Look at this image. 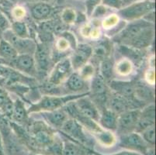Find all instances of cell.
Instances as JSON below:
<instances>
[{
    "label": "cell",
    "instance_id": "4fadbf2b",
    "mask_svg": "<svg viewBox=\"0 0 156 155\" xmlns=\"http://www.w3.org/2000/svg\"><path fill=\"white\" fill-rule=\"evenodd\" d=\"M119 145L120 147L132 151L138 152L142 155H144L149 147H153L147 144L142 138L141 135L136 132L120 136Z\"/></svg>",
    "mask_w": 156,
    "mask_h": 155
},
{
    "label": "cell",
    "instance_id": "5b68a950",
    "mask_svg": "<svg viewBox=\"0 0 156 155\" xmlns=\"http://www.w3.org/2000/svg\"><path fill=\"white\" fill-rule=\"evenodd\" d=\"M61 131L69 140L92 149L91 140L85 133L83 126L76 119L72 118L68 119L61 128Z\"/></svg>",
    "mask_w": 156,
    "mask_h": 155
},
{
    "label": "cell",
    "instance_id": "5bb4252c",
    "mask_svg": "<svg viewBox=\"0 0 156 155\" xmlns=\"http://www.w3.org/2000/svg\"><path fill=\"white\" fill-rule=\"evenodd\" d=\"M155 123V106L153 103L147 105L140 111L138 120L136 125L135 132L141 133L147 128L154 126Z\"/></svg>",
    "mask_w": 156,
    "mask_h": 155
},
{
    "label": "cell",
    "instance_id": "74e56055",
    "mask_svg": "<svg viewBox=\"0 0 156 155\" xmlns=\"http://www.w3.org/2000/svg\"><path fill=\"white\" fill-rule=\"evenodd\" d=\"M145 79L147 84L153 85L154 84V69L147 70L145 74Z\"/></svg>",
    "mask_w": 156,
    "mask_h": 155
},
{
    "label": "cell",
    "instance_id": "d6986e66",
    "mask_svg": "<svg viewBox=\"0 0 156 155\" xmlns=\"http://www.w3.org/2000/svg\"><path fill=\"white\" fill-rule=\"evenodd\" d=\"M42 116L44 118L48 124L51 127L56 130H61L65 122L69 119V115L64 110V109H56L49 112H43Z\"/></svg>",
    "mask_w": 156,
    "mask_h": 155
},
{
    "label": "cell",
    "instance_id": "ab89813d",
    "mask_svg": "<svg viewBox=\"0 0 156 155\" xmlns=\"http://www.w3.org/2000/svg\"><path fill=\"white\" fill-rule=\"evenodd\" d=\"M110 155H142V154L138 153V152L127 150H123V151L118 152V153H113V154H110Z\"/></svg>",
    "mask_w": 156,
    "mask_h": 155
},
{
    "label": "cell",
    "instance_id": "8fae6325",
    "mask_svg": "<svg viewBox=\"0 0 156 155\" xmlns=\"http://www.w3.org/2000/svg\"><path fill=\"white\" fill-rule=\"evenodd\" d=\"M34 58L36 65L37 75V74L42 76L46 75L50 69L51 60H52L49 44L42 42L37 44Z\"/></svg>",
    "mask_w": 156,
    "mask_h": 155
},
{
    "label": "cell",
    "instance_id": "ffe728a7",
    "mask_svg": "<svg viewBox=\"0 0 156 155\" xmlns=\"http://www.w3.org/2000/svg\"><path fill=\"white\" fill-rule=\"evenodd\" d=\"M118 115L109 108H105L101 111L98 123L103 129L110 131H116Z\"/></svg>",
    "mask_w": 156,
    "mask_h": 155
},
{
    "label": "cell",
    "instance_id": "7c38bea8",
    "mask_svg": "<svg viewBox=\"0 0 156 155\" xmlns=\"http://www.w3.org/2000/svg\"><path fill=\"white\" fill-rule=\"evenodd\" d=\"M140 111V109H131L118 115L116 131L119 136L135 132Z\"/></svg>",
    "mask_w": 156,
    "mask_h": 155
},
{
    "label": "cell",
    "instance_id": "d590c367",
    "mask_svg": "<svg viewBox=\"0 0 156 155\" xmlns=\"http://www.w3.org/2000/svg\"><path fill=\"white\" fill-rule=\"evenodd\" d=\"M101 2L104 6H108L115 9H120L124 5L122 0H102Z\"/></svg>",
    "mask_w": 156,
    "mask_h": 155
},
{
    "label": "cell",
    "instance_id": "30bf717a",
    "mask_svg": "<svg viewBox=\"0 0 156 155\" xmlns=\"http://www.w3.org/2000/svg\"><path fill=\"white\" fill-rule=\"evenodd\" d=\"M5 41L9 43L16 51L18 55L34 53L37 48V44L29 38L18 37L12 32L11 30H7L2 34Z\"/></svg>",
    "mask_w": 156,
    "mask_h": 155
},
{
    "label": "cell",
    "instance_id": "d6a6232c",
    "mask_svg": "<svg viewBox=\"0 0 156 155\" xmlns=\"http://www.w3.org/2000/svg\"><path fill=\"white\" fill-rule=\"evenodd\" d=\"M119 23V16L116 14L110 15L106 17L102 22V26L105 30L113 29Z\"/></svg>",
    "mask_w": 156,
    "mask_h": 155
},
{
    "label": "cell",
    "instance_id": "52a82bcc",
    "mask_svg": "<svg viewBox=\"0 0 156 155\" xmlns=\"http://www.w3.org/2000/svg\"><path fill=\"white\" fill-rule=\"evenodd\" d=\"M107 105L109 109H111L117 115L131 109H139L144 106L142 102H139L138 100L127 99L115 92L109 95Z\"/></svg>",
    "mask_w": 156,
    "mask_h": 155
},
{
    "label": "cell",
    "instance_id": "f6af8a7d",
    "mask_svg": "<svg viewBox=\"0 0 156 155\" xmlns=\"http://www.w3.org/2000/svg\"><path fill=\"white\" fill-rule=\"evenodd\" d=\"M89 155H94V154H93V153H89Z\"/></svg>",
    "mask_w": 156,
    "mask_h": 155
},
{
    "label": "cell",
    "instance_id": "8d00e7d4",
    "mask_svg": "<svg viewBox=\"0 0 156 155\" xmlns=\"http://www.w3.org/2000/svg\"><path fill=\"white\" fill-rule=\"evenodd\" d=\"M12 15L16 20H21L26 15V11L23 7L16 6L12 9Z\"/></svg>",
    "mask_w": 156,
    "mask_h": 155
},
{
    "label": "cell",
    "instance_id": "ba28073f",
    "mask_svg": "<svg viewBox=\"0 0 156 155\" xmlns=\"http://www.w3.org/2000/svg\"><path fill=\"white\" fill-rule=\"evenodd\" d=\"M72 70L73 68L69 58H65L58 61L48 77V85L53 89L61 85L62 82L67 80L72 73Z\"/></svg>",
    "mask_w": 156,
    "mask_h": 155
},
{
    "label": "cell",
    "instance_id": "83f0119b",
    "mask_svg": "<svg viewBox=\"0 0 156 155\" xmlns=\"http://www.w3.org/2000/svg\"><path fill=\"white\" fill-rule=\"evenodd\" d=\"M116 72L118 75L121 76H127L132 73L134 70V65L130 60L126 58V59H122L117 62V64L115 66Z\"/></svg>",
    "mask_w": 156,
    "mask_h": 155
},
{
    "label": "cell",
    "instance_id": "60d3db41",
    "mask_svg": "<svg viewBox=\"0 0 156 155\" xmlns=\"http://www.w3.org/2000/svg\"><path fill=\"white\" fill-rule=\"evenodd\" d=\"M0 155H6L5 152V148H4L3 141H2V136L0 133Z\"/></svg>",
    "mask_w": 156,
    "mask_h": 155
},
{
    "label": "cell",
    "instance_id": "f35d334b",
    "mask_svg": "<svg viewBox=\"0 0 156 155\" xmlns=\"http://www.w3.org/2000/svg\"><path fill=\"white\" fill-rule=\"evenodd\" d=\"M93 28V26H92L91 24H86L82 27L81 30V33L85 37H89L90 36V33H91L92 30Z\"/></svg>",
    "mask_w": 156,
    "mask_h": 155
},
{
    "label": "cell",
    "instance_id": "bcb514c9",
    "mask_svg": "<svg viewBox=\"0 0 156 155\" xmlns=\"http://www.w3.org/2000/svg\"><path fill=\"white\" fill-rule=\"evenodd\" d=\"M2 0H0V2H2Z\"/></svg>",
    "mask_w": 156,
    "mask_h": 155
},
{
    "label": "cell",
    "instance_id": "e0dca14e",
    "mask_svg": "<svg viewBox=\"0 0 156 155\" xmlns=\"http://www.w3.org/2000/svg\"><path fill=\"white\" fill-rule=\"evenodd\" d=\"M55 9L48 2H35L31 5V16L34 20L44 22L53 16Z\"/></svg>",
    "mask_w": 156,
    "mask_h": 155
},
{
    "label": "cell",
    "instance_id": "9c48e42d",
    "mask_svg": "<svg viewBox=\"0 0 156 155\" xmlns=\"http://www.w3.org/2000/svg\"><path fill=\"white\" fill-rule=\"evenodd\" d=\"M3 65L9 67L14 70L29 75L32 78L37 76L36 65H35L34 58L32 55L29 54L18 55L15 58L3 64Z\"/></svg>",
    "mask_w": 156,
    "mask_h": 155
},
{
    "label": "cell",
    "instance_id": "3957f363",
    "mask_svg": "<svg viewBox=\"0 0 156 155\" xmlns=\"http://www.w3.org/2000/svg\"><path fill=\"white\" fill-rule=\"evenodd\" d=\"M85 96H89V92H85L77 95H67V96H46L42 97L37 103L31 105L27 109L28 114L38 112H49L62 109L69 102L75 101Z\"/></svg>",
    "mask_w": 156,
    "mask_h": 155
},
{
    "label": "cell",
    "instance_id": "277c9868",
    "mask_svg": "<svg viewBox=\"0 0 156 155\" xmlns=\"http://www.w3.org/2000/svg\"><path fill=\"white\" fill-rule=\"evenodd\" d=\"M154 8L155 4L153 1H139L130 4L128 6L120 9L118 11V16H120L125 20H137L154 12Z\"/></svg>",
    "mask_w": 156,
    "mask_h": 155
},
{
    "label": "cell",
    "instance_id": "7402d4cb",
    "mask_svg": "<svg viewBox=\"0 0 156 155\" xmlns=\"http://www.w3.org/2000/svg\"><path fill=\"white\" fill-rule=\"evenodd\" d=\"M89 150L83 145L67 138L63 143L62 155H89Z\"/></svg>",
    "mask_w": 156,
    "mask_h": 155
},
{
    "label": "cell",
    "instance_id": "f1b7e54d",
    "mask_svg": "<svg viewBox=\"0 0 156 155\" xmlns=\"http://www.w3.org/2000/svg\"><path fill=\"white\" fill-rule=\"evenodd\" d=\"M110 49H111L110 45L107 41L102 42L94 50L93 49V55L92 56H94L96 58L102 61L104 58L110 56Z\"/></svg>",
    "mask_w": 156,
    "mask_h": 155
},
{
    "label": "cell",
    "instance_id": "4316f807",
    "mask_svg": "<svg viewBox=\"0 0 156 155\" xmlns=\"http://www.w3.org/2000/svg\"><path fill=\"white\" fill-rule=\"evenodd\" d=\"M11 30L16 36L20 38H29L30 31L25 22L16 20L11 24Z\"/></svg>",
    "mask_w": 156,
    "mask_h": 155
},
{
    "label": "cell",
    "instance_id": "836d02e7",
    "mask_svg": "<svg viewBox=\"0 0 156 155\" xmlns=\"http://www.w3.org/2000/svg\"><path fill=\"white\" fill-rule=\"evenodd\" d=\"M102 0H86V13L88 16H91L95 9L101 3Z\"/></svg>",
    "mask_w": 156,
    "mask_h": 155
},
{
    "label": "cell",
    "instance_id": "b9f144b4",
    "mask_svg": "<svg viewBox=\"0 0 156 155\" xmlns=\"http://www.w3.org/2000/svg\"><path fill=\"white\" fill-rule=\"evenodd\" d=\"M23 1H25V2H34L35 3V2H48L49 3V2H51V0H23Z\"/></svg>",
    "mask_w": 156,
    "mask_h": 155
},
{
    "label": "cell",
    "instance_id": "6da1fadb",
    "mask_svg": "<svg viewBox=\"0 0 156 155\" xmlns=\"http://www.w3.org/2000/svg\"><path fill=\"white\" fill-rule=\"evenodd\" d=\"M154 25L150 21L134 20L126 26L115 39L124 46L142 50L151 45L154 40Z\"/></svg>",
    "mask_w": 156,
    "mask_h": 155
},
{
    "label": "cell",
    "instance_id": "44dd1931",
    "mask_svg": "<svg viewBox=\"0 0 156 155\" xmlns=\"http://www.w3.org/2000/svg\"><path fill=\"white\" fill-rule=\"evenodd\" d=\"M11 119H12V122L19 125L29 124L27 109L25 108L23 102L20 99H16L13 102V110Z\"/></svg>",
    "mask_w": 156,
    "mask_h": 155
},
{
    "label": "cell",
    "instance_id": "4dcf8cb0",
    "mask_svg": "<svg viewBox=\"0 0 156 155\" xmlns=\"http://www.w3.org/2000/svg\"><path fill=\"white\" fill-rule=\"evenodd\" d=\"M140 134L141 135L142 138L147 144L154 147V144H155V128H154V126L147 128V130L143 131Z\"/></svg>",
    "mask_w": 156,
    "mask_h": 155
},
{
    "label": "cell",
    "instance_id": "1f68e13d",
    "mask_svg": "<svg viewBox=\"0 0 156 155\" xmlns=\"http://www.w3.org/2000/svg\"><path fill=\"white\" fill-rule=\"evenodd\" d=\"M79 72L78 73L79 74L82 78L84 79L85 81H87L90 79H93V77L94 76L95 69L94 67L91 64L86 63V65H83L80 69H79Z\"/></svg>",
    "mask_w": 156,
    "mask_h": 155
},
{
    "label": "cell",
    "instance_id": "d4e9b609",
    "mask_svg": "<svg viewBox=\"0 0 156 155\" xmlns=\"http://www.w3.org/2000/svg\"><path fill=\"white\" fill-rule=\"evenodd\" d=\"M113 62L110 57L104 58L100 62V74L106 82H110L113 78Z\"/></svg>",
    "mask_w": 156,
    "mask_h": 155
},
{
    "label": "cell",
    "instance_id": "e575fe53",
    "mask_svg": "<svg viewBox=\"0 0 156 155\" xmlns=\"http://www.w3.org/2000/svg\"><path fill=\"white\" fill-rule=\"evenodd\" d=\"M10 26L11 24L9 23V21L8 20L7 17L0 10V35H2L5 31L9 30Z\"/></svg>",
    "mask_w": 156,
    "mask_h": 155
},
{
    "label": "cell",
    "instance_id": "9a60e30c",
    "mask_svg": "<svg viewBox=\"0 0 156 155\" xmlns=\"http://www.w3.org/2000/svg\"><path fill=\"white\" fill-rule=\"evenodd\" d=\"M93 55V48L90 45L82 44L77 45L74 50V53L70 59L73 69L79 70L83 65H86Z\"/></svg>",
    "mask_w": 156,
    "mask_h": 155
},
{
    "label": "cell",
    "instance_id": "2e32d148",
    "mask_svg": "<svg viewBox=\"0 0 156 155\" xmlns=\"http://www.w3.org/2000/svg\"><path fill=\"white\" fill-rule=\"evenodd\" d=\"M87 96H83L75 100V104L82 114L98 123L99 118H100L99 109L94 104V102L92 101V99Z\"/></svg>",
    "mask_w": 156,
    "mask_h": 155
},
{
    "label": "cell",
    "instance_id": "7bdbcfd3",
    "mask_svg": "<svg viewBox=\"0 0 156 155\" xmlns=\"http://www.w3.org/2000/svg\"><path fill=\"white\" fill-rule=\"evenodd\" d=\"M134 2H139V1H144V0H133Z\"/></svg>",
    "mask_w": 156,
    "mask_h": 155
},
{
    "label": "cell",
    "instance_id": "ee69618b",
    "mask_svg": "<svg viewBox=\"0 0 156 155\" xmlns=\"http://www.w3.org/2000/svg\"><path fill=\"white\" fill-rule=\"evenodd\" d=\"M11 2H15V1H16V0H10Z\"/></svg>",
    "mask_w": 156,
    "mask_h": 155
},
{
    "label": "cell",
    "instance_id": "cb8c5ba5",
    "mask_svg": "<svg viewBox=\"0 0 156 155\" xmlns=\"http://www.w3.org/2000/svg\"><path fill=\"white\" fill-rule=\"evenodd\" d=\"M15 48L3 39L0 40V64L3 65L17 56Z\"/></svg>",
    "mask_w": 156,
    "mask_h": 155
},
{
    "label": "cell",
    "instance_id": "484cf974",
    "mask_svg": "<svg viewBox=\"0 0 156 155\" xmlns=\"http://www.w3.org/2000/svg\"><path fill=\"white\" fill-rule=\"evenodd\" d=\"M94 136L100 144L106 147H113L117 142L116 136L113 134V132L104 130V129L99 133L94 134Z\"/></svg>",
    "mask_w": 156,
    "mask_h": 155
},
{
    "label": "cell",
    "instance_id": "603a6c76",
    "mask_svg": "<svg viewBox=\"0 0 156 155\" xmlns=\"http://www.w3.org/2000/svg\"><path fill=\"white\" fill-rule=\"evenodd\" d=\"M86 82V81H85L78 72H75L71 74L70 76L68 78L65 86L67 90L69 89L70 92H79L86 89L87 86Z\"/></svg>",
    "mask_w": 156,
    "mask_h": 155
},
{
    "label": "cell",
    "instance_id": "f546056e",
    "mask_svg": "<svg viewBox=\"0 0 156 155\" xmlns=\"http://www.w3.org/2000/svg\"><path fill=\"white\" fill-rule=\"evenodd\" d=\"M77 15L76 12L70 8H66L63 9L61 13V21L64 24L66 25H70L76 22Z\"/></svg>",
    "mask_w": 156,
    "mask_h": 155
},
{
    "label": "cell",
    "instance_id": "ac0fdd59",
    "mask_svg": "<svg viewBox=\"0 0 156 155\" xmlns=\"http://www.w3.org/2000/svg\"><path fill=\"white\" fill-rule=\"evenodd\" d=\"M109 83H110V88L115 93L119 94L127 99L137 100L135 98L136 82L112 80Z\"/></svg>",
    "mask_w": 156,
    "mask_h": 155
},
{
    "label": "cell",
    "instance_id": "7a4b0ae2",
    "mask_svg": "<svg viewBox=\"0 0 156 155\" xmlns=\"http://www.w3.org/2000/svg\"><path fill=\"white\" fill-rule=\"evenodd\" d=\"M28 130L31 138L30 151L43 154L45 149L57 139L53 128L44 122L29 123Z\"/></svg>",
    "mask_w": 156,
    "mask_h": 155
},
{
    "label": "cell",
    "instance_id": "8992f818",
    "mask_svg": "<svg viewBox=\"0 0 156 155\" xmlns=\"http://www.w3.org/2000/svg\"><path fill=\"white\" fill-rule=\"evenodd\" d=\"M109 89L106 81L103 79L100 75H96L93 77L91 85H90V92L93 98V102L96 107L100 108L101 111L105 108H107V102L109 98Z\"/></svg>",
    "mask_w": 156,
    "mask_h": 155
}]
</instances>
